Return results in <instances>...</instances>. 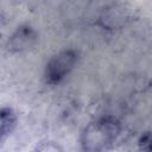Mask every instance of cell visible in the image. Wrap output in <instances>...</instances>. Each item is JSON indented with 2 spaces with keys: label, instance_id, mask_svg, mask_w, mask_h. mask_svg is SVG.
Here are the masks:
<instances>
[{
  "label": "cell",
  "instance_id": "1",
  "mask_svg": "<svg viewBox=\"0 0 152 152\" xmlns=\"http://www.w3.org/2000/svg\"><path fill=\"white\" fill-rule=\"evenodd\" d=\"M76 61V55L72 51H63L55 56L46 68V76L50 81L57 82L65 76L72 68Z\"/></svg>",
  "mask_w": 152,
  "mask_h": 152
},
{
  "label": "cell",
  "instance_id": "2",
  "mask_svg": "<svg viewBox=\"0 0 152 152\" xmlns=\"http://www.w3.org/2000/svg\"><path fill=\"white\" fill-rule=\"evenodd\" d=\"M34 39L33 32L28 28H20L13 37H12V46L17 50L25 49L31 45V43Z\"/></svg>",
  "mask_w": 152,
  "mask_h": 152
},
{
  "label": "cell",
  "instance_id": "3",
  "mask_svg": "<svg viewBox=\"0 0 152 152\" xmlns=\"http://www.w3.org/2000/svg\"><path fill=\"white\" fill-rule=\"evenodd\" d=\"M13 115L10 109H2L1 112V132L2 134H6L7 131L11 129V126L13 125Z\"/></svg>",
  "mask_w": 152,
  "mask_h": 152
}]
</instances>
